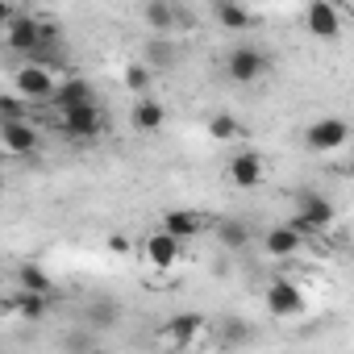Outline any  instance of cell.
Masks as SVG:
<instances>
[{
	"instance_id": "30bf717a",
	"label": "cell",
	"mask_w": 354,
	"mask_h": 354,
	"mask_svg": "<svg viewBox=\"0 0 354 354\" xmlns=\"http://www.w3.org/2000/svg\"><path fill=\"white\" fill-rule=\"evenodd\" d=\"M263 175H267V162H263L259 150H238L230 158V184L234 188H259Z\"/></svg>"
},
{
	"instance_id": "52a82bcc",
	"label": "cell",
	"mask_w": 354,
	"mask_h": 354,
	"mask_svg": "<svg viewBox=\"0 0 354 354\" xmlns=\"http://www.w3.org/2000/svg\"><path fill=\"white\" fill-rule=\"evenodd\" d=\"M304 30L317 42H337L342 38V13H337V5H329V0H313V5H304Z\"/></svg>"
},
{
	"instance_id": "4316f807",
	"label": "cell",
	"mask_w": 354,
	"mask_h": 354,
	"mask_svg": "<svg viewBox=\"0 0 354 354\" xmlns=\"http://www.w3.org/2000/svg\"><path fill=\"white\" fill-rule=\"evenodd\" d=\"M109 250L113 254H129V238L125 234H109Z\"/></svg>"
},
{
	"instance_id": "4fadbf2b",
	"label": "cell",
	"mask_w": 354,
	"mask_h": 354,
	"mask_svg": "<svg viewBox=\"0 0 354 354\" xmlns=\"http://www.w3.org/2000/svg\"><path fill=\"white\" fill-rule=\"evenodd\" d=\"M142 21L150 26L154 38H171L180 30V9L167 5V0H150V5H142Z\"/></svg>"
},
{
	"instance_id": "9c48e42d",
	"label": "cell",
	"mask_w": 354,
	"mask_h": 354,
	"mask_svg": "<svg viewBox=\"0 0 354 354\" xmlns=\"http://www.w3.org/2000/svg\"><path fill=\"white\" fill-rule=\"evenodd\" d=\"M96 104V88L84 75H63L59 92H55V109L59 113H75V109H92Z\"/></svg>"
},
{
	"instance_id": "484cf974",
	"label": "cell",
	"mask_w": 354,
	"mask_h": 354,
	"mask_svg": "<svg viewBox=\"0 0 354 354\" xmlns=\"http://www.w3.org/2000/svg\"><path fill=\"white\" fill-rule=\"evenodd\" d=\"M221 329H225L230 342H246V337H250V333H246V321H225Z\"/></svg>"
},
{
	"instance_id": "9a60e30c",
	"label": "cell",
	"mask_w": 354,
	"mask_h": 354,
	"mask_svg": "<svg viewBox=\"0 0 354 354\" xmlns=\"http://www.w3.org/2000/svg\"><path fill=\"white\" fill-rule=\"evenodd\" d=\"M146 263L158 267V271L175 267V263H180V242H175L167 230H154V234L146 238Z\"/></svg>"
},
{
	"instance_id": "ffe728a7",
	"label": "cell",
	"mask_w": 354,
	"mask_h": 354,
	"mask_svg": "<svg viewBox=\"0 0 354 354\" xmlns=\"http://www.w3.org/2000/svg\"><path fill=\"white\" fill-rule=\"evenodd\" d=\"M175 59H180V50H175L171 38H150L146 50H142V63L146 67H175Z\"/></svg>"
},
{
	"instance_id": "cb8c5ba5",
	"label": "cell",
	"mask_w": 354,
	"mask_h": 354,
	"mask_svg": "<svg viewBox=\"0 0 354 354\" xmlns=\"http://www.w3.org/2000/svg\"><path fill=\"white\" fill-rule=\"evenodd\" d=\"M125 88L133 92V100H142V96L150 92V67H146V63H129V67H125Z\"/></svg>"
},
{
	"instance_id": "7a4b0ae2",
	"label": "cell",
	"mask_w": 354,
	"mask_h": 354,
	"mask_svg": "<svg viewBox=\"0 0 354 354\" xmlns=\"http://www.w3.org/2000/svg\"><path fill=\"white\" fill-rule=\"evenodd\" d=\"M13 92L21 96V100H38V104H55V92H59V84H55V75L46 71V67H34V63H21L17 71H13Z\"/></svg>"
},
{
	"instance_id": "83f0119b",
	"label": "cell",
	"mask_w": 354,
	"mask_h": 354,
	"mask_svg": "<svg viewBox=\"0 0 354 354\" xmlns=\"http://www.w3.org/2000/svg\"><path fill=\"white\" fill-rule=\"evenodd\" d=\"M88 354H104V350H96V346H92V350H88Z\"/></svg>"
},
{
	"instance_id": "ac0fdd59",
	"label": "cell",
	"mask_w": 354,
	"mask_h": 354,
	"mask_svg": "<svg viewBox=\"0 0 354 354\" xmlns=\"http://www.w3.org/2000/svg\"><path fill=\"white\" fill-rule=\"evenodd\" d=\"M17 292H30V296H55V279L38 267V263H26V267H17Z\"/></svg>"
},
{
	"instance_id": "5bb4252c",
	"label": "cell",
	"mask_w": 354,
	"mask_h": 354,
	"mask_svg": "<svg viewBox=\"0 0 354 354\" xmlns=\"http://www.w3.org/2000/svg\"><path fill=\"white\" fill-rule=\"evenodd\" d=\"M300 246H304V238L283 221V225H271L267 234H263V250L271 254V259H292V254H300Z\"/></svg>"
},
{
	"instance_id": "603a6c76",
	"label": "cell",
	"mask_w": 354,
	"mask_h": 354,
	"mask_svg": "<svg viewBox=\"0 0 354 354\" xmlns=\"http://www.w3.org/2000/svg\"><path fill=\"white\" fill-rule=\"evenodd\" d=\"M217 242H221L225 250H242V246L250 242L246 221H221V225H217Z\"/></svg>"
},
{
	"instance_id": "3957f363",
	"label": "cell",
	"mask_w": 354,
	"mask_h": 354,
	"mask_svg": "<svg viewBox=\"0 0 354 354\" xmlns=\"http://www.w3.org/2000/svg\"><path fill=\"white\" fill-rule=\"evenodd\" d=\"M271 71V59L259 50V46H250V42H242V46H234L230 55H225V75L234 80V84H254V80H263Z\"/></svg>"
},
{
	"instance_id": "e0dca14e",
	"label": "cell",
	"mask_w": 354,
	"mask_h": 354,
	"mask_svg": "<svg viewBox=\"0 0 354 354\" xmlns=\"http://www.w3.org/2000/svg\"><path fill=\"white\" fill-rule=\"evenodd\" d=\"M209 13H213L217 26L230 30V34H242V30H250V21H254V13H250L246 5H230V0H213Z\"/></svg>"
},
{
	"instance_id": "8992f818",
	"label": "cell",
	"mask_w": 354,
	"mask_h": 354,
	"mask_svg": "<svg viewBox=\"0 0 354 354\" xmlns=\"http://www.w3.org/2000/svg\"><path fill=\"white\" fill-rule=\"evenodd\" d=\"M267 313L279 317V321L300 317V313H304V288L292 283V279H283V275L271 279V283H267Z\"/></svg>"
},
{
	"instance_id": "44dd1931",
	"label": "cell",
	"mask_w": 354,
	"mask_h": 354,
	"mask_svg": "<svg viewBox=\"0 0 354 354\" xmlns=\"http://www.w3.org/2000/svg\"><path fill=\"white\" fill-rule=\"evenodd\" d=\"M46 308H50L46 296H30V292H13V296H9V313H21L26 321H42Z\"/></svg>"
},
{
	"instance_id": "7c38bea8",
	"label": "cell",
	"mask_w": 354,
	"mask_h": 354,
	"mask_svg": "<svg viewBox=\"0 0 354 354\" xmlns=\"http://www.w3.org/2000/svg\"><path fill=\"white\" fill-rule=\"evenodd\" d=\"M0 142H5L9 154H34L38 150V129L34 121H0Z\"/></svg>"
},
{
	"instance_id": "6da1fadb",
	"label": "cell",
	"mask_w": 354,
	"mask_h": 354,
	"mask_svg": "<svg viewBox=\"0 0 354 354\" xmlns=\"http://www.w3.org/2000/svg\"><path fill=\"white\" fill-rule=\"evenodd\" d=\"M333 221H337V209H333L329 196H321V192H300V196H296V213H292L288 225H292L300 238H313V234H325Z\"/></svg>"
},
{
	"instance_id": "d4e9b609",
	"label": "cell",
	"mask_w": 354,
	"mask_h": 354,
	"mask_svg": "<svg viewBox=\"0 0 354 354\" xmlns=\"http://www.w3.org/2000/svg\"><path fill=\"white\" fill-rule=\"evenodd\" d=\"M26 104H30V100H21L17 92H5V96H0V121H30V117H26V113H30Z\"/></svg>"
},
{
	"instance_id": "8fae6325",
	"label": "cell",
	"mask_w": 354,
	"mask_h": 354,
	"mask_svg": "<svg viewBox=\"0 0 354 354\" xmlns=\"http://www.w3.org/2000/svg\"><path fill=\"white\" fill-rule=\"evenodd\" d=\"M162 230L184 246V242H192V238H201V234L209 230V217L196 213V209H171V213L162 217Z\"/></svg>"
},
{
	"instance_id": "d6986e66",
	"label": "cell",
	"mask_w": 354,
	"mask_h": 354,
	"mask_svg": "<svg viewBox=\"0 0 354 354\" xmlns=\"http://www.w3.org/2000/svg\"><path fill=\"white\" fill-rule=\"evenodd\" d=\"M117 321H121V304H117L113 296H100V300L88 304V325H92V329L104 333V329H113Z\"/></svg>"
},
{
	"instance_id": "277c9868",
	"label": "cell",
	"mask_w": 354,
	"mask_h": 354,
	"mask_svg": "<svg viewBox=\"0 0 354 354\" xmlns=\"http://www.w3.org/2000/svg\"><path fill=\"white\" fill-rule=\"evenodd\" d=\"M59 129L75 142H96L109 133V121H104V109L92 104V109H75V113H59Z\"/></svg>"
},
{
	"instance_id": "ba28073f",
	"label": "cell",
	"mask_w": 354,
	"mask_h": 354,
	"mask_svg": "<svg viewBox=\"0 0 354 354\" xmlns=\"http://www.w3.org/2000/svg\"><path fill=\"white\" fill-rule=\"evenodd\" d=\"M158 337H162V346H171V350H188L192 342H201V337H205V317H196V313L167 317V321H162V329H158Z\"/></svg>"
},
{
	"instance_id": "5b68a950",
	"label": "cell",
	"mask_w": 354,
	"mask_h": 354,
	"mask_svg": "<svg viewBox=\"0 0 354 354\" xmlns=\"http://www.w3.org/2000/svg\"><path fill=\"white\" fill-rule=\"evenodd\" d=\"M350 142V125L342 117H317L308 129H304V146L317 150V154H333Z\"/></svg>"
},
{
	"instance_id": "2e32d148",
	"label": "cell",
	"mask_w": 354,
	"mask_h": 354,
	"mask_svg": "<svg viewBox=\"0 0 354 354\" xmlns=\"http://www.w3.org/2000/svg\"><path fill=\"white\" fill-rule=\"evenodd\" d=\"M129 121H133V129H138V133H154V129H162V125H167V109H162L158 100L142 96V100H133Z\"/></svg>"
},
{
	"instance_id": "7402d4cb",
	"label": "cell",
	"mask_w": 354,
	"mask_h": 354,
	"mask_svg": "<svg viewBox=\"0 0 354 354\" xmlns=\"http://www.w3.org/2000/svg\"><path fill=\"white\" fill-rule=\"evenodd\" d=\"M209 138L234 142V138H242V121H238L234 113H213V117H209Z\"/></svg>"
}]
</instances>
